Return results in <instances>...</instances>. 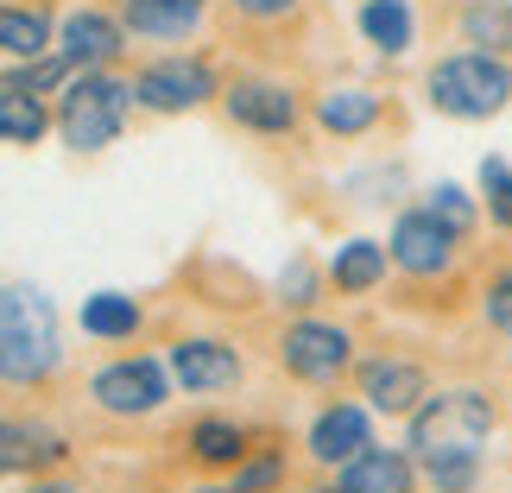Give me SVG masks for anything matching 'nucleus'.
Returning a JSON list of instances; mask_svg holds the SVG:
<instances>
[{
	"label": "nucleus",
	"instance_id": "6ab92c4d",
	"mask_svg": "<svg viewBox=\"0 0 512 493\" xmlns=\"http://www.w3.org/2000/svg\"><path fill=\"white\" fill-rule=\"evenodd\" d=\"M380 272H386V247H373V241H348L336 253V285L342 291H367Z\"/></svg>",
	"mask_w": 512,
	"mask_h": 493
},
{
	"label": "nucleus",
	"instance_id": "c85d7f7f",
	"mask_svg": "<svg viewBox=\"0 0 512 493\" xmlns=\"http://www.w3.org/2000/svg\"><path fill=\"white\" fill-rule=\"evenodd\" d=\"M234 7H247V13H260V19H272V13H285V7H298V0H234Z\"/></svg>",
	"mask_w": 512,
	"mask_h": 493
},
{
	"label": "nucleus",
	"instance_id": "bb28decb",
	"mask_svg": "<svg viewBox=\"0 0 512 493\" xmlns=\"http://www.w3.org/2000/svg\"><path fill=\"white\" fill-rule=\"evenodd\" d=\"M487 317L512 335V272H506V279H494V291H487Z\"/></svg>",
	"mask_w": 512,
	"mask_h": 493
},
{
	"label": "nucleus",
	"instance_id": "423d86ee",
	"mask_svg": "<svg viewBox=\"0 0 512 493\" xmlns=\"http://www.w3.org/2000/svg\"><path fill=\"white\" fill-rule=\"evenodd\" d=\"M449 247H456V228L437 222V215H405L399 228H392V260L405 272H443L449 266Z\"/></svg>",
	"mask_w": 512,
	"mask_h": 493
},
{
	"label": "nucleus",
	"instance_id": "0eeeda50",
	"mask_svg": "<svg viewBox=\"0 0 512 493\" xmlns=\"http://www.w3.org/2000/svg\"><path fill=\"white\" fill-rule=\"evenodd\" d=\"M133 95H140L146 108H159V114L196 108V102L209 95V70H203V64H152L140 83H133Z\"/></svg>",
	"mask_w": 512,
	"mask_h": 493
},
{
	"label": "nucleus",
	"instance_id": "f8f14e48",
	"mask_svg": "<svg viewBox=\"0 0 512 493\" xmlns=\"http://www.w3.org/2000/svg\"><path fill=\"white\" fill-rule=\"evenodd\" d=\"M228 114H234L241 127H260V133H285V127H291V114H298V108H291V95H285V89H272V83H241V89L228 95Z\"/></svg>",
	"mask_w": 512,
	"mask_h": 493
},
{
	"label": "nucleus",
	"instance_id": "ddd939ff",
	"mask_svg": "<svg viewBox=\"0 0 512 493\" xmlns=\"http://www.w3.org/2000/svg\"><path fill=\"white\" fill-rule=\"evenodd\" d=\"M121 51V26L102 13H70L64 19V57L70 64H108Z\"/></svg>",
	"mask_w": 512,
	"mask_h": 493
},
{
	"label": "nucleus",
	"instance_id": "a878e982",
	"mask_svg": "<svg viewBox=\"0 0 512 493\" xmlns=\"http://www.w3.org/2000/svg\"><path fill=\"white\" fill-rule=\"evenodd\" d=\"M430 215H437V222H449V228H468V215H475V209H468V196H462L456 184H443L437 196H430Z\"/></svg>",
	"mask_w": 512,
	"mask_h": 493
},
{
	"label": "nucleus",
	"instance_id": "7ed1b4c3",
	"mask_svg": "<svg viewBox=\"0 0 512 493\" xmlns=\"http://www.w3.org/2000/svg\"><path fill=\"white\" fill-rule=\"evenodd\" d=\"M512 95V70L487 51H468V57H449V64L430 70V102L443 114H462V121H481V114H500Z\"/></svg>",
	"mask_w": 512,
	"mask_h": 493
},
{
	"label": "nucleus",
	"instance_id": "6e6552de",
	"mask_svg": "<svg viewBox=\"0 0 512 493\" xmlns=\"http://www.w3.org/2000/svg\"><path fill=\"white\" fill-rule=\"evenodd\" d=\"M95 399L108 411H152L165 399V373L152 361H121V367H108L102 380H95Z\"/></svg>",
	"mask_w": 512,
	"mask_h": 493
},
{
	"label": "nucleus",
	"instance_id": "f257e3e1",
	"mask_svg": "<svg viewBox=\"0 0 512 493\" xmlns=\"http://www.w3.org/2000/svg\"><path fill=\"white\" fill-rule=\"evenodd\" d=\"M487 430H494L487 399H475V392H443V399H430V411H418L411 449L430 462V481L443 493H462L475 481V449L487 443Z\"/></svg>",
	"mask_w": 512,
	"mask_h": 493
},
{
	"label": "nucleus",
	"instance_id": "aec40b11",
	"mask_svg": "<svg viewBox=\"0 0 512 493\" xmlns=\"http://www.w3.org/2000/svg\"><path fill=\"white\" fill-rule=\"evenodd\" d=\"M45 38H51L45 13H26V7L0 13V45H7V57H38V51H45Z\"/></svg>",
	"mask_w": 512,
	"mask_h": 493
},
{
	"label": "nucleus",
	"instance_id": "b1692460",
	"mask_svg": "<svg viewBox=\"0 0 512 493\" xmlns=\"http://www.w3.org/2000/svg\"><path fill=\"white\" fill-rule=\"evenodd\" d=\"M196 456L203 462H241V430L234 424H196Z\"/></svg>",
	"mask_w": 512,
	"mask_h": 493
},
{
	"label": "nucleus",
	"instance_id": "cd10ccee",
	"mask_svg": "<svg viewBox=\"0 0 512 493\" xmlns=\"http://www.w3.org/2000/svg\"><path fill=\"white\" fill-rule=\"evenodd\" d=\"M272 475H279V462H253V468H247V475H241V481H234V493H253V487H266Z\"/></svg>",
	"mask_w": 512,
	"mask_h": 493
},
{
	"label": "nucleus",
	"instance_id": "20e7f679",
	"mask_svg": "<svg viewBox=\"0 0 512 493\" xmlns=\"http://www.w3.org/2000/svg\"><path fill=\"white\" fill-rule=\"evenodd\" d=\"M127 83H114V76H83V83L64 89V108H57V127H64L70 146H108L114 133H121V114H127Z\"/></svg>",
	"mask_w": 512,
	"mask_h": 493
},
{
	"label": "nucleus",
	"instance_id": "412c9836",
	"mask_svg": "<svg viewBox=\"0 0 512 493\" xmlns=\"http://www.w3.org/2000/svg\"><path fill=\"white\" fill-rule=\"evenodd\" d=\"M133 323H140V310H133V298H121V291H102V298L83 304L89 335H133Z\"/></svg>",
	"mask_w": 512,
	"mask_h": 493
},
{
	"label": "nucleus",
	"instance_id": "9b49d317",
	"mask_svg": "<svg viewBox=\"0 0 512 493\" xmlns=\"http://www.w3.org/2000/svg\"><path fill=\"white\" fill-rule=\"evenodd\" d=\"M342 493H411V462L392 449H361L342 475Z\"/></svg>",
	"mask_w": 512,
	"mask_h": 493
},
{
	"label": "nucleus",
	"instance_id": "39448f33",
	"mask_svg": "<svg viewBox=\"0 0 512 493\" xmlns=\"http://www.w3.org/2000/svg\"><path fill=\"white\" fill-rule=\"evenodd\" d=\"M285 367L298 380H336L348 367V335L329 329V323H298L285 335Z\"/></svg>",
	"mask_w": 512,
	"mask_h": 493
},
{
	"label": "nucleus",
	"instance_id": "393cba45",
	"mask_svg": "<svg viewBox=\"0 0 512 493\" xmlns=\"http://www.w3.org/2000/svg\"><path fill=\"white\" fill-rule=\"evenodd\" d=\"M481 184H487V209H494L500 222L512 228V171H506L500 159H487V165H481Z\"/></svg>",
	"mask_w": 512,
	"mask_h": 493
},
{
	"label": "nucleus",
	"instance_id": "4468645a",
	"mask_svg": "<svg viewBox=\"0 0 512 493\" xmlns=\"http://www.w3.org/2000/svg\"><path fill=\"white\" fill-rule=\"evenodd\" d=\"M367 399L373 411H411L424 399V373L405 361H380V367H367Z\"/></svg>",
	"mask_w": 512,
	"mask_h": 493
},
{
	"label": "nucleus",
	"instance_id": "dca6fc26",
	"mask_svg": "<svg viewBox=\"0 0 512 493\" xmlns=\"http://www.w3.org/2000/svg\"><path fill=\"white\" fill-rule=\"evenodd\" d=\"M361 32H367L380 51L399 57V51L411 45V13H405V0H367V7H361Z\"/></svg>",
	"mask_w": 512,
	"mask_h": 493
},
{
	"label": "nucleus",
	"instance_id": "9d476101",
	"mask_svg": "<svg viewBox=\"0 0 512 493\" xmlns=\"http://www.w3.org/2000/svg\"><path fill=\"white\" fill-rule=\"evenodd\" d=\"M310 449H317L323 462H354L367 449V411H354V405L323 411L317 430H310Z\"/></svg>",
	"mask_w": 512,
	"mask_h": 493
},
{
	"label": "nucleus",
	"instance_id": "2eb2a0df",
	"mask_svg": "<svg viewBox=\"0 0 512 493\" xmlns=\"http://www.w3.org/2000/svg\"><path fill=\"white\" fill-rule=\"evenodd\" d=\"M203 13V0H133L127 7V26L146 32V38H184Z\"/></svg>",
	"mask_w": 512,
	"mask_h": 493
},
{
	"label": "nucleus",
	"instance_id": "1a4fd4ad",
	"mask_svg": "<svg viewBox=\"0 0 512 493\" xmlns=\"http://www.w3.org/2000/svg\"><path fill=\"white\" fill-rule=\"evenodd\" d=\"M171 367L190 392H222V386L241 380V361H234V348H222V342H177Z\"/></svg>",
	"mask_w": 512,
	"mask_h": 493
},
{
	"label": "nucleus",
	"instance_id": "f3484780",
	"mask_svg": "<svg viewBox=\"0 0 512 493\" xmlns=\"http://www.w3.org/2000/svg\"><path fill=\"white\" fill-rule=\"evenodd\" d=\"M64 449H57L51 430H26V424H7L0 430V462L7 468H26V462H57Z\"/></svg>",
	"mask_w": 512,
	"mask_h": 493
},
{
	"label": "nucleus",
	"instance_id": "f03ea898",
	"mask_svg": "<svg viewBox=\"0 0 512 493\" xmlns=\"http://www.w3.org/2000/svg\"><path fill=\"white\" fill-rule=\"evenodd\" d=\"M0 367H7V380H19V386L45 380L57 367V317L26 285H13L7 304H0Z\"/></svg>",
	"mask_w": 512,
	"mask_h": 493
},
{
	"label": "nucleus",
	"instance_id": "4be33fe9",
	"mask_svg": "<svg viewBox=\"0 0 512 493\" xmlns=\"http://www.w3.org/2000/svg\"><path fill=\"white\" fill-rule=\"evenodd\" d=\"M317 114H323V127H329V133H361V127H373L380 102H373V95H361V89H342V95H329Z\"/></svg>",
	"mask_w": 512,
	"mask_h": 493
},
{
	"label": "nucleus",
	"instance_id": "a211bd4d",
	"mask_svg": "<svg viewBox=\"0 0 512 493\" xmlns=\"http://www.w3.org/2000/svg\"><path fill=\"white\" fill-rule=\"evenodd\" d=\"M0 133H7V146H32L38 133H45V108H38L26 89H7L0 95Z\"/></svg>",
	"mask_w": 512,
	"mask_h": 493
},
{
	"label": "nucleus",
	"instance_id": "c756f323",
	"mask_svg": "<svg viewBox=\"0 0 512 493\" xmlns=\"http://www.w3.org/2000/svg\"><path fill=\"white\" fill-rule=\"evenodd\" d=\"M32 493H76V487H32Z\"/></svg>",
	"mask_w": 512,
	"mask_h": 493
},
{
	"label": "nucleus",
	"instance_id": "5701e85b",
	"mask_svg": "<svg viewBox=\"0 0 512 493\" xmlns=\"http://www.w3.org/2000/svg\"><path fill=\"white\" fill-rule=\"evenodd\" d=\"M462 32L475 38V45H512V7H500V0H475V7L462 13Z\"/></svg>",
	"mask_w": 512,
	"mask_h": 493
}]
</instances>
